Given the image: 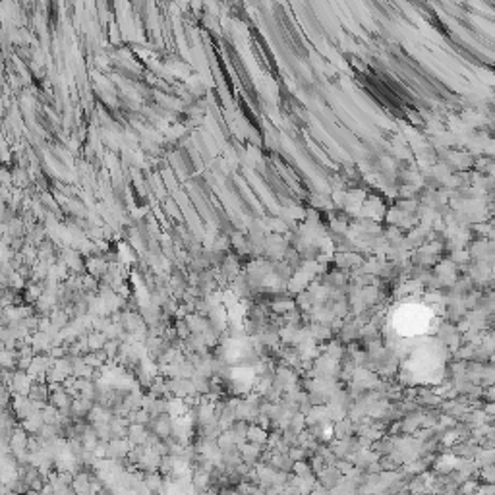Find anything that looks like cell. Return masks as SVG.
<instances>
[{"mask_svg": "<svg viewBox=\"0 0 495 495\" xmlns=\"http://www.w3.org/2000/svg\"><path fill=\"white\" fill-rule=\"evenodd\" d=\"M480 484H482L480 480L468 478V480H464V482H462V484L458 486V490H456V492H458V495H474Z\"/></svg>", "mask_w": 495, "mask_h": 495, "instance_id": "cell-4", "label": "cell"}, {"mask_svg": "<svg viewBox=\"0 0 495 495\" xmlns=\"http://www.w3.org/2000/svg\"><path fill=\"white\" fill-rule=\"evenodd\" d=\"M474 495H495V486L494 484H480Z\"/></svg>", "mask_w": 495, "mask_h": 495, "instance_id": "cell-8", "label": "cell"}, {"mask_svg": "<svg viewBox=\"0 0 495 495\" xmlns=\"http://www.w3.org/2000/svg\"><path fill=\"white\" fill-rule=\"evenodd\" d=\"M292 472H294V476H298V478H315V474L312 472V466H310L306 460L294 462Z\"/></svg>", "mask_w": 495, "mask_h": 495, "instance_id": "cell-3", "label": "cell"}, {"mask_svg": "<svg viewBox=\"0 0 495 495\" xmlns=\"http://www.w3.org/2000/svg\"><path fill=\"white\" fill-rule=\"evenodd\" d=\"M246 435H248V439H249V441H251L253 445H261V443L265 441V437H267L263 429H257V428H251L246 433Z\"/></svg>", "mask_w": 495, "mask_h": 495, "instance_id": "cell-6", "label": "cell"}, {"mask_svg": "<svg viewBox=\"0 0 495 495\" xmlns=\"http://www.w3.org/2000/svg\"><path fill=\"white\" fill-rule=\"evenodd\" d=\"M454 464H456V458H453V456H441V458H437L435 460V464H433V470L437 476H443V474H449L454 470Z\"/></svg>", "mask_w": 495, "mask_h": 495, "instance_id": "cell-2", "label": "cell"}, {"mask_svg": "<svg viewBox=\"0 0 495 495\" xmlns=\"http://www.w3.org/2000/svg\"><path fill=\"white\" fill-rule=\"evenodd\" d=\"M130 433H132V441H134L135 445H139V443H143V441L147 439V433H145V429L143 428L134 426V428L130 429Z\"/></svg>", "mask_w": 495, "mask_h": 495, "instance_id": "cell-7", "label": "cell"}, {"mask_svg": "<svg viewBox=\"0 0 495 495\" xmlns=\"http://www.w3.org/2000/svg\"><path fill=\"white\" fill-rule=\"evenodd\" d=\"M342 480H344V476L338 472L335 466H325L321 472L317 474V484L323 490H327V492H331L333 488H337Z\"/></svg>", "mask_w": 495, "mask_h": 495, "instance_id": "cell-1", "label": "cell"}, {"mask_svg": "<svg viewBox=\"0 0 495 495\" xmlns=\"http://www.w3.org/2000/svg\"><path fill=\"white\" fill-rule=\"evenodd\" d=\"M478 476H480V480H484L482 484H494L495 482V466L494 464H488V466H482V468H478Z\"/></svg>", "mask_w": 495, "mask_h": 495, "instance_id": "cell-5", "label": "cell"}]
</instances>
